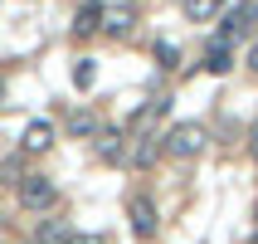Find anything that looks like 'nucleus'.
Returning a JSON list of instances; mask_svg holds the SVG:
<instances>
[{
	"mask_svg": "<svg viewBox=\"0 0 258 244\" xmlns=\"http://www.w3.org/2000/svg\"><path fill=\"white\" fill-rule=\"evenodd\" d=\"M127 127H102L98 137H93V152H98L107 166H127Z\"/></svg>",
	"mask_w": 258,
	"mask_h": 244,
	"instance_id": "39448f33",
	"label": "nucleus"
},
{
	"mask_svg": "<svg viewBox=\"0 0 258 244\" xmlns=\"http://www.w3.org/2000/svg\"><path fill=\"white\" fill-rule=\"evenodd\" d=\"M166 157V132H142V137H132V147H127V166L132 171H151L156 161Z\"/></svg>",
	"mask_w": 258,
	"mask_h": 244,
	"instance_id": "20e7f679",
	"label": "nucleus"
},
{
	"mask_svg": "<svg viewBox=\"0 0 258 244\" xmlns=\"http://www.w3.org/2000/svg\"><path fill=\"white\" fill-rule=\"evenodd\" d=\"M98 83V59H73V88H93Z\"/></svg>",
	"mask_w": 258,
	"mask_h": 244,
	"instance_id": "ddd939ff",
	"label": "nucleus"
},
{
	"mask_svg": "<svg viewBox=\"0 0 258 244\" xmlns=\"http://www.w3.org/2000/svg\"><path fill=\"white\" fill-rule=\"evenodd\" d=\"M200 64H205L210 73H215V78H224V73L234 69V44H229V39H219V34H215V39L205 44V59H200Z\"/></svg>",
	"mask_w": 258,
	"mask_h": 244,
	"instance_id": "6e6552de",
	"label": "nucleus"
},
{
	"mask_svg": "<svg viewBox=\"0 0 258 244\" xmlns=\"http://www.w3.org/2000/svg\"><path fill=\"white\" fill-rule=\"evenodd\" d=\"M253 234H258V210H253Z\"/></svg>",
	"mask_w": 258,
	"mask_h": 244,
	"instance_id": "a211bd4d",
	"label": "nucleus"
},
{
	"mask_svg": "<svg viewBox=\"0 0 258 244\" xmlns=\"http://www.w3.org/2000/svg\"><path fill=\"white\" fill-rule=\"evenodd\" d=\"M253 244H258V234H253Z\"/></svg>",
	"mask_w": 258,
	"mask_h": 244,
	"instance_id": "6ab92c4d",
	"label": "nucleus"
},
{
	"mask_svg": "<svg viewBox=\"0 0 258 244\" xmlns=\"http://www.w3.org/2000/svg\"><path fill=\"white\" fill-rule=\"evenodd\" d=\"M69 244H107V234H73Z\"/></svg>",
	"mask_w": 258,
	"mask_h": 244,
	"instance_id": "dca6fc26",
	"label": "nucleus"
},
{
	"mask_svg": "<svg viewBox=\"0 0 258 244\" xmlns=\"http://www.w3.org/2000/svg\"><path fill=\"white\" fill-rule=\"evenodd\" d=\"M180 10H185V20H190V25H205V20L219 10V0H180Z\"/></svg>",
	"mask_w": 258,
	"mask_h": 244,
	"instance_id": "9b49d317",
	"label": "nucleus"
},
{
	"mask_svg": "<svg viewBox=\"0 0 258 244\" xmlns=\"http://www.w3.org/2000/svg\"><path fill=\"white\" fill-rule=\"evenodd\" d=\"M69 239H73V230L63 225V220H44V230H39L34 244H69Z\"/></svg>",
	"mask_w": 258,
	"mask_h": 244,
	"instance_id": "f8f14e48",
	"label": "nucleus"
},
{
	"mask_svg": "<svg viewBox=\"0 0 258 244\" xmlns=\"http://www.w3.org/2000/svg\"><path fill=\"white\" fill-rule=\"evenodd\" d=\"M0 93H5V88H0Z\"/></svg>",
	"mask_w": 258,
	"mask_h": 244,
	"instance_id": "aec40b11",
	"label": "nucleus"
},
{
	"mask_svg": "<svg viewBox=\"0 0 258 244\" xmlns=\"http://www.w3.org/2000/svg\"><path fill=\"white\" fill-rule=\"evenodd\" d=\"M127 220H132V234L137 239H156L161 234V210L151 196H132L127 201Z\"/></svg>",
	"mask_w": 258,
	"mask_h": 244,
	"instance_id": "7ed1b4c3",
	"label": "nucleus"
},
{
	"mask_svg": "<svg viewBox=\"0 0 258 244\" xmlns=\"http://www.w3.org/2000/svg\"><path fill=\"white\" fill-rule=\"evenodd\" d=\"M63 127H69V137H98L102 122H98V113H93V108H73Z\"/></svg>",
	"mask_w": 258,
	"mask_h": 244,
	"instance_id": "1a4fd4ad",
	"label": "nucleus"
},
{
	"mask_svg": "<svg viewBox=\"0 0 258 244\" xmlns=\"http://www.w3.org/2000/svg\"><path fill=\"white\" fill-rule=\"evenodd\" d=\"M205 142H210L205 122H175V127L166 132V157H175V161H195V157L205 152Z\"/></svg>",
	"mask_w": 258,
	"mask_h": 244,
	"instance_id": "f03ea898",
	"label": "nucleus"
},
{
	"mask_svg": "<svg viewBox=\"0 0 258 244\" xmlns=\"http://www.w3.org/2000/svg\"><path fill=\"white\" fill-rule=\"evenodd\" d=\"M54 137H58V127L54 122H44V117H34L25 127V137H20V152H29V157H39V152H49L54 147Z\"/></svg>",
	"mask_w": 258,
	"mask_h": 244,
	"instance_id": "0eeeda50",
	"label": "nucleus"
},
{
	"mask_svg": "<svg viewBox=\"0 0 258 244\" xmlns=\"http://www.w3.org/2000/svg\"><path fill=\"white\" fill-rule=\"evenodd\" d=\"M15 196H20V205H25V210L49 215V210H54V201H58V186H54L44 171H29V176H20V181H15Z\"/></svg>",
	"mask_w": 258,
	"mask_h": 244,
	"instance_id": "f257e3e1",
	"label": "nucleus"
},
{
	"mask_svg": "<svg viewBox=\"0 0 258 244\" xmlns=\"http://www.w3.org/2000/svg\"><path fill=\"white\" fill-rule=\"evenodd\" d=\"M98 29H102V5H98V0H88L83 10L73 15V34L88 39V34H98Z\"/></svg>",
	"mask_w": 258,
	"mask_h": 244,
	"instance_id": "9d476101",
	"label": "nucleus"
},
{
	"mask_svg": "<svg viewBox=\"0 0 258 244\" xmlns=\"http://www.w3.org/2000/svg\"><path fill=\"white\" fill-rule=\"evenodd\" d=\"M248 69L258 73V44H253V49H248Z\"/></svg>",
	"mask_w": 258,
	"mask_h": 244,
	"instance_id": "f3484780",
	"label": "nucleus"
},
{
	"mask_svg": "<svg viewBox=\"0 0 258 244\" xmlns=\"http://www.w3.org/2000/svg\"><path fill=\"white\" fill-rule=\"evenodd\" d=\"M132 29H137V10H132V5H102V34L127 39Z\"/></svg>",
	"mask_w": 258,
	"mask_h": 244,
	"instance_id": "423d86ee",
	"label": "nucleus"
},
{
	"mask_svg": "<svg viewBox=\"0 0 258 244\" xmlns=\"http://www.w3.org/2000/svg\"><path fill=\"white\" fill-rule=\"evenodd\" d=\"M244 142H248V157L258 161V117H253V122H248V137H244Z\"/></svg>",
	"mask_w": 258,
	"mask_h": 244,
	"instance_id": "2eb2a0df",
	"label": "nucleus"
},
{
	"mask_svg": "<svg viewBox=\"0 0 258 244\" xmlns=\"http://www.w3.org/2000/svg\"><path fill=\"white\" fill-rule=\"evenodd\" d=\"M175 64H180V49H175V44H166V39H161V44H156V69H166V73H171Z\"/></svg>",
	"mask_w": 258,
	"mask_h": 244,
	"instance_id": "4468645a",
	"label": "nucleus"
}]
</instances>
